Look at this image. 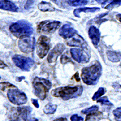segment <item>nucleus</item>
I'll use <instances>...</instances> for the list:
<instances>
[{
	"instance_id": "1",
	"label": "nucleus",
	"mask_w": 121,
	"mask_h": 121,
	"mask_svg": "<svg viewBox=\"0 0 121 121\" xmlns=\"http://www.w3.org/2000/svg\"><path fill=\"white\" fill-rule=\"evenodd\" d=\"M102 74V66L98 62L82 69L81 77L83 82L88 85H95Z\"/></svg>"
},
{
	"instance_id": "2",
	"label": "nucleus",
	"mask_w": 121,
	"mask_h": 121,
	"mask_svg": "<svg viewBox=\"0 0 121 121\" xmlns=\"http://www.w3.org/2000/svg\"><path fill=\"white\" fill-rule=\"evenodd\" d=\"M83 87L80 85L70 87H61L53 89L51 95L55 97H60L64 100H68L82 95Z\"/></svg>"
},
{
	"instance_id": "3",
	"label": "nucleus",
	"mask_w": 121,
	"mask_h": 121,
	"mask_svg": "<svg viewBox=\"0 0 121 121\" xmlns=\"http://www.w3.org/2000/svg\"><path fill=\"white\" fill-rule=\"evenodd\" d=\"M9 30L15 36L19 39L30 36L33 33L31 24L24 21H18L12 24L10 26Z\"/></svg>"
},
{
	"instance_id": "4",
	"label": "nucleus",
	"mask_w": 121,
	"mask_h": 121,
	"mask_svg": "<svg viewBox=\"0 0 121 121\" xmlns=\"http://www.w3.org/2000/svg\"><path fill=\"white\" fill-rule=\"evenodd\" d=\"M33 86L35 95L40 100H44L52 87V83L45 78L35 77L33 80Z\"/></svg>"
},
{
	"instance_id": "5",
	"label": "nucleus",
	"mask_w": 121,
	"mask_h": 121,
	"mask_svg": "<svg viewBox=\"0 0 121 121\" xmlns=\"http://www.w3.org/2000/svg\"><path fill=\"white\" fill-rule=\"evenodd\" d=\"M32 111L30 107H18L11 110L10 116L16 121H37V119L31 117Z\"/></svg>"
},
{
	"instance_id": "6",
	"label": "nucleus",
	"mask_w": 121,
	"mask_h": 121,
	"mask_svg": "<svg viewBox=\"0 0 121 121\" xmlns=\"http://www.w3.org/2000/svg\"><path fill=\"white\" fill-rule=\"evenodd\" d=\"M7 96L10 102L15 105H22L26 104L27 102V97L26 95L17 88L9 89Z\"/></svg>"
},
{
	"instance_id": "7",
	"label": "nucleus",
	"mask_w": 121,
	"mask_h": 121,
	"mask_svg": "<svg viewBox=\"0 0 121 121\" xmlns=\"http://www.w3.org/2000/svg\"><path fill=\"white\" fill-rule=\"evenodd\" d=\"M36 48L38 56L41 59L44 58L50 48V39L45 35L40 36L36 42Z\"/></svg>"
},
{
	"instance_id": "8",
	"label": "nucleus",
	"mask_w": 121,
	"mask_h": 121,
	"mask_svg": "<svg viewBox=\"0 0 121 121\" xmlns=\"http://www.w3.org/2000/svg\"><path fill=\"white\" fill-rule=\"evenodd\" d=\"M12 60L17 66L24 71H29L35 64L31 58L18 54L12 57Z\"/></svg>"
},
{
	"instance_id": "9",
	"label": "nucleus",
	"mask_w": 121,
	"mask_h": 121,
	"mask_svg": "<svg viewBox=\"0 0 121 121\" xmlns=\"http://www.w3.org/2000/svg\"><path fill=\"white\" fill-rule=\"evenodd\" d=\"M60 24L61 23L58 21H44L39 24L37 31L39 33L44 34H52L59 28Z\"/></svg>"
},
{
	"instance_id": "10",
	"label": "nucleus",
	"mask_w": 121,
	"mask_h": 121,
	"mask_svg": "<svg viewBox=\"0 0 121 121\" xmlns=\"http://www.w3.org/2000/svg\"><path fill=\"white\" fill-rule=\"evenodd\" d=\"M35 39L30 36L21 38L18 42V47L21 51L25 53L33 52L35 46Z\"/></svg>"
},
{
	"instance_id": "11",
	"label": "nucleus",
	"mask_w": 121,
	"mask_h": 121,
	"mask_svg": "<svg viewBox=\"0 0 121 121\" xmlns=\"http://www.w3.org/2000/svg\"><path fill=\"white\" fill-rule=\"evenodd\" d=\"M72 57L78 63H86L89 61L90 55L85 49L72 48L70 49Z\"/></svg>"
},
{
	"instance_id": "12",
	"label": "nucleus",
	"mask_w": 121,
	"mask_h": 121,
	"mask_svg": "<svg viewBox=\"0 0 121 121\" xmlns=\"http://www.w3.org/2000/svg\"><path fill=\"white\" fill-rule=\"evenodd\" d=\"M65 48L66 47L63 44L59 43L57 44L50 51L48 56L47 60L48 62L49 63H55L58 57L62 54Z\"/></svg>"
},
{
	"instance_id": "13",
	"label": "nucleus",
	"mask_w": 121,
	"mask_h": 121,
	"mask_svg": "<svg viewBox=\"0 0 121 121\" xmlns=\"http://www.w3.org/2000/svg\"><path fill=\"white\" fill-rule=\"evenodd\" d=\"M66 44L70 47H76L85 48L86 42L84 39L79 35L76 34L74 36L66 39Z\"/></svg>"
},
{
	"instance_id": "14",
	"label": "nucleus",
	"mask_w": 121,
	"mask_h": 121,
	"mask_svg": "<svg viewBox=\"0 0 121 121\" xmlns=\"http://www.w3.org/2000/svg\"><path fill=\"white\" fill-rule=\"evenodd\" d=\"M76 34H77L76 30L71 25L68 24L63 25L60 28L59 32V35L65 39L72 37Z\"/></svg>"
},
{
	"instance_id": "15",
	"label": "nucleus",
	"mask_w": 121,
	"mask_h": 121,
	"mask_svg": "<svg viewBox=\"0 0 121 121\" xmlns=\"http://www.w3.org/2000/svg\"><path fill=\"white\" fill-rule=\"evenodd\" d=\"M88 34L89 38L93 43V44L96 47L100 41L101 33L99 30L94 26H92L89 28Z\"/></svg>"
},
{
	"instance_id": "16",
	"label": "nucleus",
	"mask_w": 121,
	"mask_h": 121,
	"mask_svg": "<svg viewBox=\"0 0 121 121\" xmlns=\"http://www.w3.org/2000/svg\"><path fill=\"white\" fill-rule=\"evenodd\" d=\"M0 9L11 12H17L18 9L14 3L8 0H3L0 2Z\"/></svg>"
},
{
	"instance_id": "17",
	"label": "nucleus",
	"mask_w": 121,
	"mask_h": 121,
	"mask_svg": "<svg viewBox=\"0 0 121 121\" xmlns=\"http://www.w3.org/2000/svg\"><path fill=\"white\" fill-rule=\"evenodd\" d=\"M98 107L97 106H93L89 108L84 109L82 111V112L84 114H87V116L86 118V120L90 117H93V116H97L101 113L100 112H98Z\"/></svg>"
},
{
	"instance_id": "18",
	"label": "nucleus",
	"mask_w": 121,
	"mask_h": 121,
	"mask_svg": "<svg viewBox=\"0 0 121 121\" xmlns=\"http://www.w3.org/2000/svg\"><path fill=\"white\" fill-rule=\"evenodd\" d=\"M100 8L98 7H83L76 9L74 11V15L77 17H79V15L82 12H95L99 11Z\"/></svg>"
},
{
	"instance_id": "19",
	"label": "nucleus",
	"mask_w": 121,
	"mask_h": 121,
	"mask_svg": "<svg viewBox=\"0 0 121 121\" xmlns=\"http://www.w3.org/2000/svg\"><path fill=\"white\" fill-rule=\"evenodd\" d=\"M38 8L42 12H53L55 10V8L51 4L44 1L38 4Z\"/></svg>"
},
{
	"instance_id": "20",
	"label": "nucleus",
	"mask_w": 121,
	"mask_h": 121,
	"mask_svg": "<svg viewBox=\"0 0 121 121\" xmlns=\"http://www.w3.org/2000/svg\"><path fill=\"white\" fill-rule=\"evenodd\" d=\"M108 59L112 62H118L121 59V52L115 51H108L107 52Z\"/></svg>"
},
{
	"instance_id": "21",
	"label": "nucleus",
	"mask_w": 121,
	"mask_h": 121,
	"mask_svg": "<svg viewBox=\"0 0 121 121\" xmlns=\"http://www.w3.org/2000/svg\"><path fill=\"white\" fill-rule=\"evenodd\" d=\"M57 108V106L56 105L49 103L45 106L43 112L46 114H52L55 112Z\"/></svg>"
},
{
	"instance_id": "22",
	"label": "nucleus",
	"mask_w": 121,
	"mask_h": 121,
	"mask_svg": "<svg viewBox=\"0 0 121 121\" xmlns=\"http://www.w3.org/2000/svg\"><path fill=\"white\" fill-rule=\"evenodd\" d=\"M88 0H68V4L71 6H83L87 4Z\"/></svg>"
},
{
	"instance_id": "23",
	"label": "nucleus",
	"mask_w": 121,
	"mask_h": 121,
	"mask_svg": "<svg viewBox=\"0 0 121 121\" xmlns=\"http://www.w3.org/2000/svg\"><path fill=\"white\" fill-rule=\"evenodd\" d=\"M121 5V0H113L108 4L105 6V9L111 10L112 9L118 7Z\"/></svg>"
},
{
	"instance_id": "24",
	"label": "nucleus",
	"mask_w": 121,
	"mask_h": 121,
	"mask_svg": "<svg viewBox=\"0 0 121 121\" xmlns=\"http://www.w3.org/2000/svg\"><path fill=\"white\" fill-rule=\"evenodd\" d=\"M106 92V90L105 89V88H103V87H100L98 89V90H97V91L95 93V94L94 95L93 97H92V99L94 101H95L98 98H99V97H100L101 96H102L103 95H104L105 94Z\"/></svg>"
},
{
	"instance_id": "25",
	"label": "nucleus",
	"mask_w": 121,
	"mask_h": 121,
	"mask_svg": "<svg viewBox=\"0 0 121 121\" xmlns=\"http://www.w3.org/2000/svg\"><path fill=\"white\" fill-rule=\"evenodd\" d=\"M13 88H17L14 85L8 82H0V90L4 91L6 89H10Z\"/></svg>"
},
{
	"instance_id": "26",
	"label": "nucleus",
	"mask_w": 121,
	"mask_h": 121,
	"mask_svg": "<svg viewBox=\"0 0 121 121\" xmlns=\"http://www.w3.org/2000/svg\"><path fill=\"white\" fill-rule=\"evenodd\" d=\"M97 102L100 103L102 105H107L109 106H113L112 103H111L109 101L107 96H104V97H102V98H100L99 99L97 100Z\"/></svg>"
},
{
	"instance_id": "27",
	"label": "nucleus",
	"mask_w": 121,
	"mask_h": 121,
	"mask_svg": "<svg viewBox=\"0 0 121 121\" xmlns=\"http://www.w3.org/2000/svg\"><path fill=\"white\" fill-rule=\"evenodd\" d=\"M116 121H121V107L116 108L113 112Z\"/></svg>"
},
{
	"instance_id": "28",
	"label": "nucleus",
	"mask_w": 121,
	"mask_h": 121,
	"mask_svg": "<svg viewBox=\"0 0 121 121\" xmlns=\"http://www.w3.org/2000/svg\"><path fill=\"white\" fill-rule=\"evenodd\" d=\"M60 62L63 64H65L68 62H73L71 58H69L66 53L64 54L62 56L61 58H60Z\"/></svg>"
},
{
	"instance_id": "29",
	"label": "nucleus",
	"mask_w": 121,
	"mask_h": 121,
	"mask_svg": "<svg viewBox=\"0 0 121 121\" xmlns=\"http://www.w3.org/2000/svg\"><path fill=\"white\" fill-rule=\"evenodd\" d=\"M71 121H83V118L79 116L77 114H74L73 115L71 118Z\"/></svg>"
},
{
	"instance_id": "30",
	"label": "nucleus",
	"mask_w": 121,
	"mask_h": 121,
	"mask_svg": "<svg viewBox=\"0 0 121 121\" xmlns=\"http://www.w3.org/2000/svg\"><path fill=\"white\" fill-rule=\"evenodd\" d=\"M33 3H34L33 1H32V0H28L25 6V8L27 9V8H29L30 7V6L32 5V4H33Z\"/></svg>"
},
{
	"instance_id": "31",
	"label": "nucleus",
	"mask_w": 121,
	"mask_h": 121,
	"mask_svg": "<svg viewBox=\"0 0 121 121\" xmlns=\"http://www.w3.org/2000/svg\"><path fill=\"white\" fill-rule=\"evenodd\" d=\"M32 102L33 104V105L35 106V107L36 108H38L39 106L38 102V101L35 99H32Z\"/></svg>"
},
{
	"instance_id": "32",
	"label": "nucleus",
	"mask_w": 121,
	"mask_h": 121,
	"mask_svg": "<svg viewBox=\"0 0 121 121\" xmlns=\"http://www.w3.org/2000/svg\"><path fill=\"white\" fill-rule=\"evenodd\" d=\"M6 66H7V65L2 61V60H0V68L4 69Z\"/></svg>"
},
{
	"instance_id": "33",
	"label": "nucleus",
	"mask_w": 121,
	"mask_h": 121,
	"mask_svg": "<svg viewBox=\"0 0 121 121\" xmlns=\"http://www.w3.org/2000/svg\"><path fill=\"white\" fill-rule=\"evenodd\" d=\"M74 77H75V79L77 80V82H79L80 80V79H79V75L78 74V73L77 72L75 75H74Z\"/></svg>"
},
{
	"instance_id": "34",
	"label": "nucleus",
	"mask_w": 121,
	"mask_h": 121,
	"mask_svg": "<svg viewBox=\"0 0 121 121\" xmlns=\"http://www.w3.org/2000/svg\"><path fill=\"white\" fill-rule=\"evenodd\" d=\"M116 18L121 23V14H119L116 16Z\"/></svg>"
},
{
	"instance_id": "35",
	"label": "nucleus",
	"mask_w": 121,
	"mask_h": 121,
	"mask_svg": "<svg viewBox=\"0 0 121 121\" xmlns=\"http://www.w3.org/2000/svg\"><path fill=\"white\" fill-rule=\"evenodd\" d=\"M95 1L98 3H105L106 1H107V0H95Z\"/></svg>"
},
{
	"instance_id": "36",
	"label": "nucleus",
	"mask_w": 121,
	"mask_h": 121,
	"mask_svg": "<svg viewBox=\"0 0 121 121\" xmlns=\"http://www.w3.org/2000/svg\"><path fill=\"white\" fill-rule=\"evenodd\" d=\"M65 119L63 118H58L54 120L53 121H65Z\"/></svg>"
},
{
	"instance_id": "37",
	"label": "nucleus",
	"mask_w": 121,
	"mask_h": 121,
	"mask_svg": "<svg viewBox=\"0 0 121 121\" xmlns=\"http://www.w3.org/2000/svg\"><path fill=\"white\" fill-rule=\"evenodd\" d=\"M15 121V120H11V121Z\"/></svg>"
},
{
	"instance_id": "38",
	"label": "nucleus",
	"mask_w": 121,
	"mask_h": 121,
	"mask_svg": "<svg viewBox=\"0 0 121 121\" xmlns=\"http://www.w3.org/2000/svg\"><path fill=\"white\" fill-rule=\"evenodd\" d=\"M52 1H56V0H52Z\"/></svg>"
},
{
	"instance_id": "39",
	"label": "nucleus",
	"mask_w": 121,
	"mask_h": 121,
	"mask_svg": "<svg viewBox=\"0 0 121 121\" xmlns=\"http://www.w3.org/2000/svg\"><path fill=\"white\" fill-rule=\"evenodd\" d=\"M1 79V77H0V79Z\"/></svg>"
},
{
	"instance_id": "40",
	"label": "nucleus",
	"mask_w": 121,
	"mask_h": 121,
	"mask_svg": "<svg viewBox=\"0 0 121 121\" xmlns=\"http://www.w3.org/2000/svg\"></svg>"
}]
</instances>
